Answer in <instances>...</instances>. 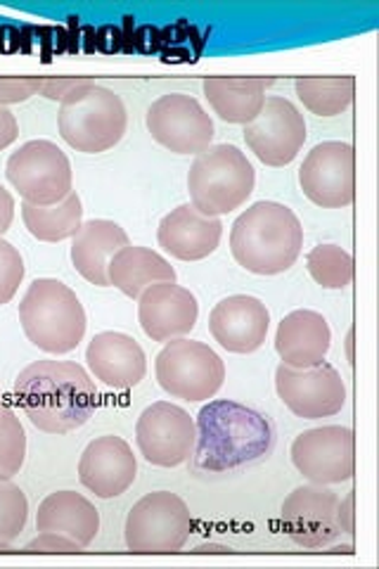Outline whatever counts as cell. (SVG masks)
Wrapping results in <instances>:
<instances>
[{
  "mask_svg": "<svg viewBox=\"0 0 379 569\" xmlns=\"http://www.w3.org/2000/svg\"><path fill=\"white\" fill-rule=\"evenodd\" d=\"M150 136L173 154H200L211 148L216 129L200 100L169 93L154 100L146 117Z\"/></svg>",
  "mask_w": 379,
  "mask_h": 569,
  "instance_id": "7c38bea8",
  "label": "cell"
},
{
  "mask_svg": "<svg viewBox=\"0 0 379 569\" xmlns=\"http://www.w3.org/2000/svg\"><path fill=\"white\" fill-rule=\"evenodd\" d=\"M276 391L280 401L303 420L332 418L347 406V385L337 368L325 361L311 368L280 363L276 370Z\"/></svg>",
  "mask_w": 379,
  "mask_h": 569,
  "instance_id": "8fae6325",
  "label": "cell"
},
{
  "mask_svg": "<svg viewBox=\"0 0 379 569\" xmlns=\"http://www.w3.org/2000/svg\"><path fill=\"white\" fill-rule=\"evenodd\" d=\"M27 460V432L10 406L0 413V479L20 475Z\"/></svg>",
  "mask_w": 379,
  "mask_h": 569,
  "instance_id": "f546056e",
  "label": "cell"
},
{
  "mask_svg": "<svg viewBox=\"0 0 379 569\" xmlns=\"http://www.w3.org/2000/svg\"><path fill=\"white\" fill-rule=\"evenodd\" d=\"M22 221L29 236L39 242H62L74 238L83 226V204L77 190L50 207H36L22 202Z\"/></svg>",
  "mask_w": 379,
  "mask_h": 569,
  "instance_id": "4316f807",
  "label": "cell"
},
{
  "mask_svg": "<svg viewBox=\"0 0 379 569\" xmlns=\"http://www.w3.org/2000/svg\"><path fill=\"white\" fill-rule=\"evenodd\" d=\"M195 420L186 408L157 401L140 413L136 443L140 456L154 468H178L190 460L195 449Z\"/></svg>",
  "mask_w": 379,
  "mask_h": 569,
  "instance_id": "4fadbf2b",
  "label": "cell"
},
{
  "mask_svg": "<svg viewBox=\"0 0 379 569\" xmlns=\"http://www.w3.org/2000/svg\"><path fill=\"white\" fill-rule=\"evenodd\" d=\"M27 340L46 353L74 351L86 335V309L77 292L56 278H36L20 305Z\"/></svg>",
  "mask_w": 379,
  "mask_h": 569,
  "instance_id": "277c9868",
  "label": "cell"
},
{
  "mask_svg": "<svg viewBox=\"0 0 379 569\" xmlns=\"http://www.w3.org/2000/svg\"><path fill=\"white\" fill-rule=\"evenodd\" d=\"M303 249V226L280 202H257L242 211L230 230L232 259L247 273L280 276L297 263Z\"/></svg>",
  "mask_w": 379,
  "mask_h": 569,
  "instance_id": "3957f363",
  "label": "cell"
},
{
  "mask_svg": "<svg viewBox=\"0 0 379 569\" xmlns=\"http://www.w3.org/2000/svg\"><path fill=\"white\" fill-rule=\"evenodd\" d=\"M36 529L62 533V537L88 548L100 531V512L77 491H56L43 498L36 515Z\"/></svg>",
  "mask_w": 379,
  "mask_h": 569,
  "instance_id": "cb8c5ba5",
  "label": "cell"
},
{
  "mask_svg": "<svg viewBox=\"0 0 379 569\" xmlns=\"http://www.w3.org/2000/svg\"><path fill=\"white\" fill-rule=\"evenodd\" d=\"M154 376L169 397L202 403L221 391L226 382V363L209 345L180 337V340L167 342V347L159 351Z\"/></svg>",
  "mask_w": 379,
  "mask_h": 569,
  "instance_id": "ba28073f",
  "label": "cell"
},
{
  "mask_svg": "<svg viewBox=\"0 0 379 569\" xmlns=\"http://www.w3.org/2000/svg\"><path fill=\"white\" fill-rule=\"evenodd\" d=\"M136 475L138 460L131 443L114 435H104L90 441L79 460L81 485L90 493L104 498V501L129 491L136 482Z\"/></svg>",
  "mask_w": 379,
  "mask_h": 569,
  "instance_id": "e0dca14e",
  "label": "cell"
},
{
  "mask_svg": "<svg viewBox=\"0 0 379 569\" xmlns=\"http://www.w3.org/2000/svg\"><path fill=\"white\" fill-rule=\"evenodd\" d=\"M88 79L86 77H62V79H50V81H43L41 86V96L46 100H52V102H62L71 91H77L79 86H83Z\"/></svg>",
  "mask_w": 379,
  "mask_h": 569,
  "instance_id": "e575fe53",
  "label": "cell"
},
{
  "mask_svg": "<svg viewBox=\"0 0 379 569\" xmlns=\"http://www.w3.org/2000/svg\"><path fill=\"white\" fill-rule=\"evenodd\" d=\"M43 81L36 77H0V107L20 104L41 93Z\"/></svg>",
  "mask_w": 379,
  "mask_h": 569,
  "instance_id": "d6a6232c",
  "label": "cell"
},
{
  "mask_svg": "<svg viewBox=\"0 0 379 569\" xmlns=\"http://www.w3.org/2000/svg\"><path fill=\"white\" fill-rule=\"evenodd\" d=\"M306 198L322 209H345L356 198V152L341 140H328L306 154L299 169Z\"/></svg>",
  "mask_w": 379,
  "mask_h": 569,
  "instance_id": "5bb4252c",
  "label": "cell"
},
{
  "mask_svg": "<svg viewBox=\"0 0 379 569\" xmlns=\"http://www.w3.org/2000/svg\"><path fill=\"white\" fill-rule=\"evenodd\" d=\"M332 347L328 318L311 309L287 313L276 330V351L285 366L311 368L325 361Z\"/></svg>",
  "mask_w": 379,
  "mask_h": 569,
  "instance_id": "7402d4cb",
  "label": "cell"
},
{
  "mask_svg": "<svg viewBox=\"0 0 379 569\" xmlns=\"http://www.w3.org/2000/svg\"><path fill=\"white\" fill-rule=\"evenodd\" d=\"M257 171L247 154L223 142L195 157L188 173L190 204L205 217H226L240 209L255 192Z\"/></svg>",
  "mask_w": 379,
  "mask_h": 569,
  "instance_id": "8992f818",
  "label": "cell"
},
{
  "mask_svg": "<svg viewBox=\"0 0 379 569\" xmlns=\"http://www.w3.org/2000/svg\"><path fill=\"white\" fill-rule=\"evenodd\" d=\"M24 259L20 249L0 236V307L10 305L24 280Z\"/></svg>",
  "mask_w": 379,
  "mask_h": 569,
  "instance_id": "1f68e13d",
  "label": "cell"
},
{
  "mask_svg": "<svg viewBox=\"0 0 379 569\" xmlns=\"http://www.w3.org/2000/svg\"><path fill=\"white\" fill-rule=\"evenodd\" d=\"M192 533V512L178 493L142 496L126 518V548L136 556H171L183 550Z\"/></svg>",
  "mask_w": 379,
  "mask_h": 569,
  "instance_id": "52a82bcc",
  "label": "cell"
},
{
  "mask_svg": "<svg viewBox=\"0 0 379 569\" xmlns=\"http://www.w3.org/2000/svg\"><path fill=\"white\" fill-rule=\"evenodd\" d=\"M110 284L126 295L129 299L138 301L140 295L157 282H176V269L150 247L126 244L112 257L110 269H107Z\"/></svg>",
  "mask_w": 379,
  "mask_h": 569,
  "instance_id": "d4e9b609",
  "label": "cell"
},
{
  "mask_svg": "<svg viewBox=\"0 0 379 569\" xmlns=\"http://www.w3.org/2000/svg\"><path fill=\"white\" fill-rule=\"evenodd\" d=\"M86 361L93 378L114 391H129L146 380L148 356L126 332H98L88 342Z\"/></svg>",
  "mask_w": 379,
  "mask_h": 569,
  "instance_id": "ffe728a7",
  "label": "cell"
},
{
  "mask_svg": "<svg viewBox=\"0 0 379 569\" xmlns=\"http://www.w3.org/2000/svg\"><path fill=\"white\" fill-rule=\"evenodd\" d=\"M200 318L197 297L176 282H157L138 299L140 328L152 342H171L188 337Z\"/></svg>",
  "mask_w": 379,
  "mask_h": 569,
  "instance_id": "ac0fdd59",
  "label": "cell"
},
{
  "mask_svg": "<svg viewBox=\"0 0 379 569\" xmlns=\"http://www.w3.org/2000/svg\"><path fill=\"white\" fill-rule=\"evenodd\" d=\"M6 406H8V403H6V399H3V391H0V413L6 411Z\"/></svg>",
  "mask_w": 379,
  "mask_h": 569,
  "instance_id": "60d3db41",
  "label": "cell"
},
{
  "mask_svg": "<svg viewBox=\"0 0 379 569\" xmlns=\"http://www.w3.org/2000/svg\"><path fill=\"white\" fill-rule=\"evenodd\" d=\"M292 466L311 485L335 487L356 475V437L351 427L325 425L306 430L292 441Z\"/></svg>",
  "mask_w": 379,
  "mask_h": 569,
  "instance_id": "30bf717a",
  "label": "cell"
},
{
  "mask_svg": "<svg viewBox=\"0 0 379 569\" xmlns=\"http://www.w3.org/2000/svg\"><path fill=\"white\" fill-rule=\"evenodd\" d=\"M131 244L126 230L110 219H93L81 226L79 233L71 238V263L77 273L96 288H110V269L112 257L121 247Z\"/></svg>",
  "mask_w": 379,
  "mask_h": 569,
  "instance_id": "603a6c76",
  "label": "cell"
},
{
  "mask_svg": "<svg viewBox=\"0 0 379 569\" xmlns=\"http://www.w3.org/2000/svg\"><path fill=\"white\" fill-rule=\"evenodd\" d=\"M29 501L12 479H0V543H12L27 527Z\"/></svg>",
  "mask_w": 379,
  "mask_h": 569,
  "instance_id": "4dcf8cb0",
  "label": "cell"
},
{
  "mask_svg": "<svg viewBox=\"0 0 379 569\" xmlns=\"http://www.w3.org/2000/svg\"><path fill=\"white\" fill-rule=\"evenodd\" d=\"M297 98L316 117H339L353 104V77H303L295 81Z\"/></svg>",
  "mask_w": 379,
  "mask_h": 569,
  "instance_id": "83f0119b",
  "label": "cell"
},
{
  "mask_svg": "<svg viewBox=\"0 0 379 569\" xmlns=\"http://www.w3.org/2000/svg\"><path fill=\"white\" fill-rule=\"evenodd\" d=\"M245 142L266 167H287L299 157L306 142V121L285 98H266L259 117L245 127Z\"/></svg>",
  "mask_w": 379,
  "mask_h": 569,
  "instance_id": "9a60e30c",
  "label": "cell"
},
{
  "mask_svg": "<svg viewBox=\"0 0 379 569\" xmlns=\"http://www.w3.org/2000/svg\"><path fill=\"white\" fill-rule=\"evenodd\" d=\"M339 527L345 533H349V537H353L356 533V491H349V496L345 498V501H339Z\"/></svg>",
  "mask_w": 379,
  "mask_h": 569,
  "instance_id": "8d00e7d4",
  "label": "cell"
},
{
  "mask_svg": "<svg viewBox=\"0 0 379 569\" xmlns=\"http://www.w3.org/2000/svg\"><path fill=\"white\" fill-rule=\"evenodd\" d=\"M126 127H129V112L123 100L88 79L77 91H71L58 112V129L69 148L83 154H100L119 146Z\"/></svg>",
  "mask_w": 379,
  "mask_h": 569,
  "instance_id": "5b68a950",
  "label": "cell"
},
{
  "mask_svg": "<svg viewBox=\"0 0 379 569\" xmlns=\"http://www.w3.org/2000/svg\"><path fill=\"white\" fill-rule=\"evenodd\" d=\"M209 330L221 349L230 353H255L268 337L270 311L257 297L232 295L213 307Z\"/></svg>",
  "mask_w": 379,
  "mask_h": 569,
  "instance_id": "d6986e66",
  "label": "cell"
},
{
  "mask_svg": "<svg viewBox=\"0 0 379 569\" xmlns=\"http://www.w3.org/2000/svg\"><path fill=\"white\" fill-rule=\"evenodd\" d=\"M306 271L322 290H345L353 280L356 263L345 247L318 244L306 257Z\"/></svg>",
  "mask_w": 379,
  "mask_h": 569,
  "instance_id": "f1b7e54d",
  "label": "cell"
},
{
  "mask_svg": "<svg viewBox=\"0 0 379 569\" xmlns=\"http://www.w3.org/2000/svg\"><path fill=\"white\" fill-rule=\"evenodd\" d=\"M273 83V79H207L202 91L216 117L226 123L247 127L263 110L266 91Z\"/></svg>",
  "mask_w": 379,
  "mask_h": 569,
  "instance_id": "484cf974",
  "label": "cell"
},
{
  "mask_svg": "<svg viewBox=\"0 0 379 569\" xmlns=\"http://www.w3.org/2000/svg\"><path fill=\"white\" fill-rule=\"evenodd\" d=\"M347 351H349V363L353 366V332H349L347 337Z\"/></svg>",
  "mask_w": 379,
  "mask_h": 569,
  "instance_id": "ab89813d",
  "label": "cell"
},
{
  "mask_svg": "<svg viewBox=\"0 0 379 569\" xmlns=\"http://www.w3.org/2000/svg\"><path fill=\"white\" fill-rule=\"evenodd\" d=\"M14 399L46 435H69L93 418L98 389L74 361H36L14 382Z\"/></svg>",
  "mask_w": 379,
  "mask_h": 569,
  "instance_id": "7a4b0ae2",
  "label": "cell"
},
{
  "mask_svg": "<svg viewBox=\"0 0 379 569\" xmlns=\"http://www.w3.org/2000/svg\"><path fill=\"white\" fill-rule=\"evenodd\" d=\"M339 496L322 485L297 487L282 503V525L287 537L299 548L320 550L332 546L341 533Z\"/></svg>",
  "mask_w": 379,
  "mask_h": 569,
  "instance_id": "2e32d148",
  "label": "cell"
},
{
  "mask_svg": "<svg viewBox=\"0 0 379 569\" xmlns=\"http://www.w3.org/2000/svg\"><path fill=\"white\" fill-rule=\"evenodd\" d=\"M223 223L219 217H205L192 204L169 211L157 228V242L178 261H202L219 249Z\"/></svg>",
  "mask_w": 379,
  "mask_h": 569,
  "instance_id": "44dd1931",
  "label": "cell"
},
{
  "mask_svg": "<svg viewBox=\"0 0 379 569\" xmlns=\"http://www.w3.org/2000/svg\"><path fill=\"white\" fill-rule=\"evenodd\" d=\"M195 553H232V548L221 546V543H202L195 548Z\"/></svg>",
  "mask_w": 379,
  "mask_h": 569,
  "instance_id": "f35d334b",
  "label": "cell"
},
{
  "mask_svg": "<svg viewBox=\"0 0 379 569\" xmlns=\"http://www.w3.org/2000/svg\"><path fill=\"white\" fill-rule=\"evenodd\" d=\"M6 176L20 198L36 207L62 202L74 190V171L69 157L52 140H29L12 152Z\"/></svg>",
  "mask_w": 379,
  "mask_h": 569,
  "instance_id": "9c48e42d",
  "label": "cell"
},
{
  "mask_svg": "<svg viewBox=\"0 0 379 569\" xmlns=\"http://www.w3.org/2000/svg\"><path fill=\"white\" fill-rule=\"evenodd\" d=\"M81 546L71 541L62 533L41 531V537H36L31 543H27L24 553H79Z\"/></svg>",
  "mask_w": 379,
  "mask_h": 569,
  "instance_id": "836d02e7",
  "label": "cell"
},
{
  "mask_svg": "<svg viewBox=\"0 0 379 569\" xmlns=\"http://www.w3.org/2000/svg\"><path fill=\"white\" fill-rule=\"evenodd\" d=\"M192 470L223 475L255 466L276 449V427L261 411L240 401L216 399L195 420Z\"/></svg>",
  "mask_w": 379,
  "mask_h": 569,
  "instance_id": "6da1fadb",
  "label": "cell"
},
{
  "mask_svg": "<svg viewBox=\"0 0 379 569\" xmlns=\"http://www.w3.org/2000/svg\"><path fill=\"white\" fill-rule=\"evenodd\" d=\"M14 219V198L12 192L0 186V236H6Z\"/></svg>",
  "mask_w": 379,
  "mask_h": 569,
  "instance_id": "74e56055",
  "label": "cell"
},
{
  "mask_svg": "<svg viewBox=\"0 0 379 569\" xmlns=\"http://www.w3.org/2000/svg\"><path fill=\"white\" fill-rule=\"evenodd\" d=\"M17 138H20V121L8 107H0V152L8 150Z\"/></svg>",
  "mask_w": 379,
  "mask_h": 569,
  "instance_id": "d590c367",
  "label": "cell"
}]
</instances>
